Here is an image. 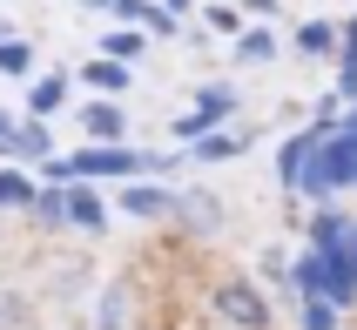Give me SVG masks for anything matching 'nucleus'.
Masks as SVG:
<instances>
[{"label": "nucleus", "mask_w": 357, "mask_h": 330, "mask_svg": "<svg viewBox=\"0 0 357 330\" xmlns=\"http://www.w3.org/2000/svg\"><path fill=\"white\" fill-rule=\"evenodd\" d=\"M189 156H149V149H128V142H81L75 156H47V182H142V175H169Z\"/></svg>", "instance_id": "nucleus-1"}, {"label": "nucleus", "mask_w": 357, "mask_h": 330, "mask_svg": "<svg viewBox=\"0 0 357 330\" xmlns=\"http://www.w3.org/2000/svg\"><path fill=\"white\" fill-rule=\"evenodd\" d=\"M310 250H324L357 283V216L337 209V202H317V209H310Z\"/></svg>", "instance_id": "nucleus-2"}, {"label": "nucleus", "mask_w": 357, "mask_h": 330, "mask_svg": "<svg viewBox=\"0 0 357 330\" xmlns=\"http://www.w3.org/2000/svg\"><path fill=\"white\" fill-rule=\"evenodd\" d=\"M209 303H216V317H222L229 330H270V324H277L263 283H250V276H222L216 290H209Z\"/></svg>", "instance_id": "nucleus-3"}, {"label": "nucleus", "mask_w": 357, "mask_h": 330, "mask_svg": "<svg viewBox=\"0 0 357 330\" xmlns=\"http://www.w3.org/2000/svg\"><path fill=\"white\" fill-rule=\"evenodd\" d=\"M229 108H236V88H222V81H209V88H196V108H189V115H176V142L189 149V142L216 135L222 121H229Z\"/></svg>", "instance_id": "nucleus-4"}, {"label": "nucleus", "mask_w": 357, "mask_h": 330, "mask_svg": "<svg viewBox=\"0 0 357 330\" xmlns=\"http://www.w3.org/2000/svg\"><path fill=\"white\" fill-rule=\"evenodd\" d=\"M182 195L162 189V182H128L121 189V216H135V223H162V216H176Z\"/></svg>", "instance_id": "nucleus-5"}, {"label": "nucleus", "mask_w": 357, "mask_h": 330, "mask_svg": "<svg viewBox=\"0 0 357 330\" xmlns=\"http://www.w3.org/2000/svg\"><path fill=\"white\" fill-rule=\"evenodd\" d=\"M81 135L88 142H128V108H121L115 95H95L81 108Z\"/></svg>", "instance_id": "nucleus-6"}, {"label": "nucleus", "mask_w": 357, "mask_h": 330, "mask_svg": "<svg viewBox=\"0 0 357 330\" xmlns=\"http://www.w3.org/2000/svg\"><path fill=\"white\" fill-rule=\"evenodd\" d=\"M176 223H182L189 236H216V230H222V195L189 189V195H182V209H176Z\"/></svg>", "instance_id": "nucleus-7"}, {"label": "nucleus", "mask_w": 357, "mask_h": 330, "mask_svg": "<svg viewBox=\"0 0 357 330\" xmlns=\"http://www.w3.org/2000/svg\"><path fill=\"white\" fill-rule=\"evenodd\" d=\"M68 223H75V230H88V236L108 230V202L95 195V182H68Z\"/></svg>", "instance_id": "nucleus-8"}, {"label": "nucleus", "mask_w": 357, "mask_h": 330, "mask_svg": "<svg viewBox=\"0 0 357 330\" xmlns=\"http://www.w3.org/2000/svg\"><path fill=\"white\" fill-rule=\"evenodd\" d=\"M250 149V128H216V135H202V142H189V162H229V156H243Z\"/></svg>", "instance_id": "nucleus-9"}, {"label": "nucleus", "mask_w": 357, "mask_h": 330, "mask_svg": "<svg viewBox=\"0 0 357 330\" xmlns=\"http://www.w3.org/2000/svg\"><path fill=\"white\" fill-rule=\"evenodd\" d=\"M128 75H135V68H121V61H108V54H101V61H88V68H81V81H88V88H95V95H128Z\"/></svg>", "instance_id": "nucleus-10"}, {"label": "nucleus", "mask_w": 357, "mask_h": 330, "mask_svg": "<svg viewBox=\"0 0 357 330\" xmlns=\"http://www.w3.org/2000/svg\"><path fill=\"white\" fill-rule=\"evenodd\" d=\"M101 54L121 61V68H135V61L149 54V27H115V34H101Z\"/></svg>", "instance_id": "nucleus-11"}, {"label": "nucleus", "mask_w": 357, "mask_h": 330, "mask_svg": "<svg viewBox=\"0 0 357 330\" xmlns=\"http://www.w3.org/2000/svg\"><path fill=\"white\" fill-rule=\"evenodd\" d=\"M61 108H68V75H40L34 88H27V115H61Z\"/></svg>", "instance_id": "nucleus-12"}, {"label": "nucleus", "mask_w": 357, "mask_h": 330, "mask_svg": "<svg viewBox=\"0 0 357 330\" xmlns=\"http://www.w3.org/2000/svg\"><path fill=\"white\" fill-rule=\"evenodd\" d=\"M14 156L20 162H47V156H54V135H47V121H40V115H27L14 128Z\"/></svg>", "instance_id": "nucleus-13"}, {"label": "nucleus", "mask_w": 357, "mask_h": 330, "mask_svg": "<svg viewBox=\"0 0 357 330\" xmlns=\"http://www.w3.org/2000/svg\"><path fill=\"white\" fill-rule=\"evenodd\" d=\"M128 297H135V283H108L95 303V330H128Z\"/></svg>", "instance_id": "nucleus-14"}, {"label": "nucleus", "mask_w": 357, "mask_h": 330, "mask_svg": "<svg viewBox=\"0 0 357 330\" xmlns=\"http://www.w3.org/2000/svg\"><path fill=\"white\" fill-rule=\"evenodd\" d=\"M229 54H236V61H250V68H263V61H277V34H270V27H243Z\"/></svg>", "instance_id": "nucleus-15"}, {"label": "nucleus", "mask_w": 357, "mask_h": 330, "mask_svg": "<svg viewBox=\"0 0 357 330\" xmlns=\"http://www.w3.org/2000/svg\"><path fill=\"white\" fill-rule=\"evenodd\" d=\"M331 47H344V27H331V20H303L297 27V54H331Z\"/></svg>", "instance_id": "nucleus-16"}, {"label": "nucleus", "mask_w": 357, "mask_h": 330, "mask_svg": "<svg viewBox=\"0 0 357 330\" xmlns=\"http://www.w3.org/2000/svg\"><path fill=\"white\" fill-rule=\"evenodd\" d=\"M34 223L40 230H61V223H68V182H47V189L34 195Z\"/></svg>", "instance_id": "nucleus-17"}, {"label": "nucleus", "mask_w": 357, "mask_h": 330, "mask_svg": "<svg viewBox=\"0 0 357 330\" xmlns=\"http://www.w3.org/2000/svg\"><path fill=\"white\" fill-rule=\"evenodd\" d=\"M337 303L331 297H297V330H337Z\"/></svg>", "instance_id": "nucleus-18"}, {"label": "nucleus", "mask_w": 357, "mask_h": 330, "mask_svg": "<svg viewBox=\"0 0 357 330\" xmlns=\"http://www.w3.org/2000/svg\"><path fill=\"white\" fill-rule=\"evenodd\" d=\"M0 75H14V81L34 75V47H27L20 34H0Z\"/></svg>", "instance_id": "nucleus-19"}, {"label": "nucleus", "mask_w": 357, "mask_h": 330, "mask_svg": "<svg viewBox=\"0 0 357 330\" xmlns=\"http://www.w3.org/2000/svg\"><path fill=\"white\" fill-rule=\"evenodd\" d=\"M34 182H27V175L20 169H0V209H34Z\"/></svg>", "instance_id": "nucleus-20"}, {"label": "nucleus", "mask_w": 357, "mask_h": 330, "mask_svg": "<svg viewBox=\"0 0 357 330\" xmlns=\"http://www.w3.org/2000/svg\"><path fill=\"white\" fill-rule=\"evenodd\" d=\"M243 14H250V7H236V0H209V7H202V27H216V34L236 40L243 34Z\"/></svg>", "instance_id": "nucleus-21"}, {"label": "nucleus", "mask_w": 357, "mask_h": 330, "mask_svg": "<svg viewBox=\"0 0 357 330\" xmlns=\"http://www.w3.org/2000/svg\"><path fill=\"white\" fill-rule=\"evenodd\" d=\"M27 324V297L20 290H0V330H20Z\"/></svg>", "instance_id": "nucleus-22"}, {"label": "nucleus", "mask_w": 357, "mask_h": 330, "mask_svg": "<svg viewBox=\"0 0 357 330\" xmlns=\"http://www.w3.org/2000/svg\"><path fill=\"white\" fill-rule=\"evenodd\" d=\"M337 101H357V61H337Z\"/></svg>", "instance_id": "nucleus-23"}, {"label": "nucleus", "mask_w": 357, "mask_h": 330, "mask_svg": "<svg viewBox=\"0 0 357 330\" xmlns=\"http://www.w3.org/2000/svg\"><path fill=\"white\" fill-rule=\"evenodd\" d=\"M263 276H270V283H283V276H290V256H283V250H263Z\"/></svg>", "instance_id": "nucleus-24"}, {"label": "nucleus", "mask_w": 357, "mask_h": 330, "mask_svg": "<svg viewBox=\"0 0 357 330\" xmlns=\"http://www.w3.org/2000/svg\"><path fill=\"white\" fill-rule=\"evenodd\" d=\"M344 142H351V182H357V101H351V121H344Z\"/></svg>", "instance_id": "nucleus-25"}, {"label": "nucleus", "mask_w": 357, "mask_h": 330, "mask_svg": "<svg viewBox=\"0 0 357 330\" xmlns=\"http://www.w3.org/2000/svg\"><path fill=\"white\" fill-rule=\"evenodd\" d=\"M243 7H250L257 20H270V14H277V0H243Z\"/></svg>", "instance_id": "nucleus-26"}, {"label": "nucleus", "mask_w": 357, "mask_h": 330, "mask_svg": "<svg viewBox=\"0 0 357 330\" xmlns=\"http://www.w3.org/2000/svg\"><path fill=\"white\" fill-rule=\"evenodd\" d=\"M81 7H95V14H115L121 0H81Z\"/></svg>", "instance_id": "nucleus-27"}, {"label": "nucleus", "mask_w": 357, "mask_h": 330, "mask_svg": "<svg viewBox=\"0 0 357 330\" xmlns=\"http://www.w3.org/2000/svg\"><path fill=\"white\" fill-rule=\"evenodd\" d=\"M162 7H169V14H176V20H182V14H189V7H196V0H162Z\"/></svg>", "instance_id": "nucleus-28"}, {"label": "nucleus", "mask_w": 357, "mask_h": 330, "mask_svg": "<svg viewBox=\"0 0 357 330\" xmlns=\"http://www.w3.org/2000/svg\"><path fill=\"white\" fill-rule=\"evenodd\" d=\"M14 128H20V121H7V115H0V135H7V142H14Z\"/></svg>", "instance_id": "nucleus-29"}, {"label": "nucleus", "mask_w": 357, "mask_h": 330, "mask_svg": "<svg viewBox=\"0 0 357 330\" xmlns=\"http://www.w3.org/2000/svg\"><path fill=\"white\" fill-rule=\"evenodd\" d=\"M351 27H357V14H351Z\"/></svg>", "instance_id": "nucleus-30"}]
</instances>
